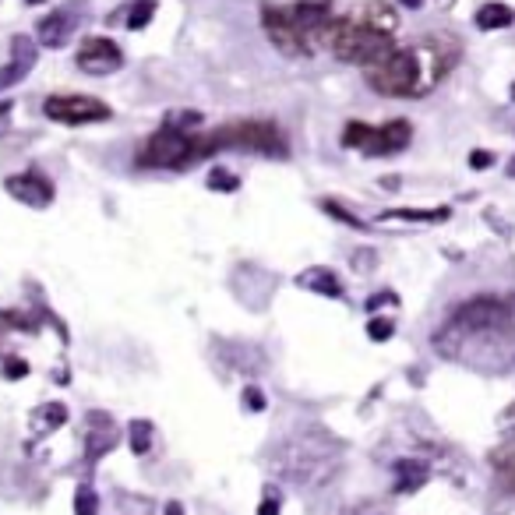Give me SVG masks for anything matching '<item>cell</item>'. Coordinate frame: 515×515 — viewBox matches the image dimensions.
<instances>
[{"mask_svg":"<svg viewBox=\"0 0 515 515\" xmlns=\"http://www.w3.org/2000/svg\"><path fill=\"white\" fill-rule=\"evenodd\" d=\"M396 491L399 494H413V491H420V487L427 484V463H420V459H413V456H406V459H396Z\"/></svg>","mask_w":515,"mask_h":515,"instance_id":"obj_16","label":"cell"},{"mask_svg":"<svg viewBox=\"0 0 515 515\" xmlns=\"http://www.w3.org/2000/svg\"><path fill=\"white\" fill-rule=\"evenodd\" d=\"M381 219H385V223H392V219H410V223H441V219H448V209H385L381 212Z\"/></svg>","mask_w":515,"mask_h":515,"instance_id":"obj_19","label":"cell"},{"mask_svg":"<svg viewBox=\"0 0 515 515\" xmlns=\"http://www.w3.org/2000/svg\"><path fill=\"white\" fill-rule=\"evenodd\" d=\"M392 332H396V321H392V318H371V321H367V336H371L374 343L392 339Z\"/></svg>","mask_w":515,"mask_h":515,"instance_id":"obj_26","label":"cell"},{"mask_svg":"<svg viewBox=\"0 0 515 515\" xmlns=\"http://www.w3.org/2000/svg\"><path fill=\"white\" fill-rule=\"evenodd\" d=\"M258 515H279V498H276V494H269V498L258 505Z\"/></svg>","mask_w":515,"mask_h":515,"instance_id":"obj_34","label":"cell"},{"mask_svg":"<svg viewBox=\"0 0 515 515\" xmlns=\"http://www.w3.org/2000/svg\"><path fill=\"white\" fill-rule=\"evenodd\" d=\"M297 286L300 290H311V293H321V297H332V300H339L343 297V283L336 279V272H329V269H307V272H300L297 276Z\"/></svg>","mask_w":515,"mask_h":515,"instance_id":"obj_15","label":"cell"},{"mask_svg":"<svg viewBox=\"0 0 515 515\" xmlns=\"http://www.w3.org/2000/svg\"><path fill=\"white\" fill-rule=\"evenodd\" d=\"M339 470H343V445L325 427H304L290 434L272 456V473L300 491L332 484Z\"/></svg>","mask_w":515,"mask_h":515,"instance_id":"obj_4","label":"cell"},{"mask_svg":"<svg viewBox=\"0 0 515 515\" xmlns=\"http://www.w3.org/2000/svg\"><path fill=\"white\" fill-rule=\"evenodd\" d=\"M205 184H209L212 191H223V195H230V191H237V187H240V177H237V173H230V170H212Z\"/></svg>","mask_w":515,"mask_h":515,"instance_id":"obj_25","label":"cell"},{"mask_svg":"<svg viewBox=\"0 0 515 515\" xmlns=\"http://www.w3.org/2000/svg\"><path fill=\"white\" fill-rule=\"evenodd\" d=\"M343 515H389V508L381 501H353V505L343 508Z\"/></svg>","mask_w":515,"mask_h":515,"instance_id":"obj_27","label":"cell"},{"mask_svg":"<svg viewBox=\"0 0 515 515\" xmlns=\"http://www.w3.org/2000/svg\"><path fill=\"white\" fill-rule=\"evenodd\" d=\"M75 515H99V494H96V487H92V484H78Z\"/></svg>","mask_w":515,"mask_h":515,"instance_id":"obj_24","label":"cell"},{"mask_svg":"<svg viewBox=\"0 0 515 515\" xmlns=\"http://www.w3.org/2000/svg\"><path fill=\"white\" fill-rule=\"evenodd\" d=\"M166 515H184V508H180V505H166Z\"/></svg>","mask_w":515,"mask_h":515,"instance_id":"obj_36","label":"cell"},{"mask_svg":"<svg viewBox=\"0 0 515 515\" xmlns=\"http://www.w3.org/2000/svg\"><path fill=\"white\" fill-rule=\"evenodd\" d=\"M64 420H68V406H64V403H46V406H39V410L32 413V424H36L39 434L57 431Z\"/></svg>","mask_w":515,"mask_h":515,"instance_id":"obj_18","label":"cell"},{"mask_svg":"<svg viewBox=\"0 0 515 515\" xmlns=\"http://www.w3.org/2000/svg\"><path fill=\"white\" fill-rule=\"evenodd\" d=\"M441 360L477 374H508L515 367V293L473 297L434 332Z\"/></svg>","mask_w":515,"mask_h":515,"instance_id":"obj_1","label":"cell"},{"mask_svg":"<svg viewBox=\"0 0 515 515\" xmlns=\"http://www.w3.org/2000/svg\"><path fill=\"white\" fill-rule=\"evenodd\" d=\"M512 99H515V82H512Z\"/></svg>","mask_w":515,"mask_h":515,"instance_id":"obj_38","label":"cell"},{"mask_svg":"<svg viewBox=\"0 0 515 515\" xmlns=\"http://www.w3.org/2000/svg\"><path fill=\"white\" fill-rule=\"evenodd\" d=\"M209 145L216 152H258V156H272V159H286L290 156V142L279 131L276 120H233L223 124L216 131H209Z\"/></svg>","mask_w":515,"mask_h":515,"instance_id":"obj_7","label":"cell"},{"mask_svg":"<svg viewBox=\"0 0 515 515\" xmlns=\"http://www.w3.org/2000/svg\"><path fill=\"white\" fill-rule=\"evenodd\" d=\"M244 410L262 413V410H265V392H262V389H254V385H247V389H244Z\"/></svg>","mask_w":515,"mask_h":515,"instance_id":"obj_29","label":"cell"},{"mask_svg":"<svg viewBox=\"0 0 515 515\" xmlns=\"http://www.w3.org/2000/svg\"><path fill=\"white\" fill-rule=\"evenodd\" d=\"M75 64H78V71H85V75L103 78V75H113V71L124 68V50L106 36H85L75 53Z\"/></svg>","mask_w":515,"mask_h":515,"instance_id":"obj_10","label":"cell"},{"mask_svg":"<svg viewBox=\"0 0 515 515\" xmlns=\"http://www.w3.org/2000/svg\"><path fill=\"white\" fill-rule=\"evenodd\" d=\"M4 191H8L15 202L29 205V209H46V205H53V198H57L53 180L46 177V173H39V170L11 173V177L4 180Z\"/></svg>","mask_w":515,"mask_h":515,"instance_id":"obj_11","label":"cell"},{"mask_svg":"<svg viewBox=\"0 0 515 515\" xmlns=\"http://www.w3.org/2000/svg\"><path fill=\"white\" fill-rule=\"evenodd\" d=\"M202 113L198 110H170L163 120V127H173V131H198L202 127Z\"/></svg>","mask_w":515,"mask_h":515,"instance_id":"obj_22","label":"cell"},{"mask_svg":"<svg viewBox=\"0 0 515 515\" xmlns=\"http://www.w3.org/2000/svg\"><path fill=\"white\" fill-rule=\"evenodd\" d=\"M515 22L512 8L508 4H501V0H491V4H484V8L473 15V25L484 32H494V29H508V25Z\"/></svg>","mask_w":515,"mask_h":515,"instance_id":"obj_17","label":"cell"},{"mask_svg":"<svg viewBox=\"0 0 515 515\" xmlns=\"http://www.w3.org/2000/svg\"><path fill=\"white\" fill-rule=\"evenodd\" d=\"M216 156L209 145V135L198 131H173V127H159L138 145L135 166L138 170H187V166L202 163V159Z\"/></svg>","mask_w":515,"mask_h":515,"instance_id":"obj_6","label":"cell"},{"mask_svg":"<svg viewBox=\"0 0 515 515\" xmlns=\"http://www.w3.org/2000/svg\"><path fill=\"white\" fill-rule=\"evenodd\" d=\"M152 448V424L149 420H131V452L145 456Z\"/></svg>","mask_w":515,"mask_h":515,"instance_id":"obj_23","label":"cell"},{"mask_svg":"<svg viewBox=\"0 0 515 515\" xmlns=\"http://www.w3.org/2000/svg\"><path fill=\"white\" fill-rule=\"evenodd\" d=\"M399 11L385 0H367L346 18H332L329 25V53L343 64L371 68L381 57H389L399 46Z\"/></svg>","mask_w":515,"mask_h":515,"instance_id":"obj_3","label":"cell"},{"mask_svg":"<svg viewBox=\"0 0 515 515\" xmlns=\"http://www.w3.org/2000/svg\"><path fill=\"white\" fill-rule=\"evenodd\" d=\"M321 209L329 212V216H336V219H343V223H350V226H360V219L357 216H350L346 209H339L336 202H321Z\"/></svg>","mask_w":515,"mask_h":515,"instance_id":"obj_31","label":"cell"},{"mask_svg":"<svg viewBox=\"0 0 515 515\" xmlns=\"http://www.w3.org/2000/svg\"><path fill=\"white\" fill-rule=\"evenodd\" d=\"M262 25L269 43L293 60H307L325 46L332 25L329 4L297 0V4H262Z\"/></svg>","mask_w":515,"mask_h":515,"instance_id":"obj_5","label":"cell"},{"mask_svg":"<svg viewBox=\"0 0 515 515\" xmlns=\"http://www.w3.org/2000/svg\"><path fill=\"white\" fill-rule=\"evenodd\" d=\"M459 43L456 39L431 32L406 46H396L389 57H381L378 64L364 68V78L378 96L385 99H424L448 78V71L456 68Z\"/></svg>","mask_w":515,"mask_h":515,"instance_id":"obj_2","label":"cell"},{"mask_svg":"<svg viewBox=\"0 0 515 515\" xmlns=\"http://www.w3.org/2000/svg\"><path fill=\"white\" fill-rule=\"evenodd\" d=\"M498 431L505 434V438H515V403L498 413Z\"/></svg>","mask_w":515,"mask_h":515,"instance_id":"obj_30","label":"cell"},{"mask_svg":"<svg viewBox=\"0 0 515 515\" xmlns=\"http://www.w3.org/2000/svg\"><path fill=\"white\" fill-rule=\"evenodd\" d=\"M0 371H4V378L8 381H18V378L29 374V364H25L22 357H4V367H0Z\"/></svg>","mask_w":515,"mask_h":515,"instance_id":"obj_28","label":"cell"},{"mask_svg":"<svg viewBox=\"0 0 515 515\" xmlns=\"http://www.w3.org/2000/svg\"><path fill=\"white\" fill-rule=\"evenodd\" d=\"M505 173H508V177H512V180H515V156H512V159H508V166H505Z\"/></svg>","mask_w":515,"mask_h":515,"instance_id":"obj_37","label":"cell"},{"mask_svg":"<svg viewBox=\"0 0 515 515\" xmlns=\"http://www.w3.org/2000/svg\"><path fill=\"white\" fill-rule=\"evenodd\" d=\"M156 18V0H135L131 8H127V18H124V25L131 32H138V29H145V25Z\"/></svg>","mask_w":515,"mask_h":515,"instance_id":"obj_21","label":"cell"},{"mask_svg":"<svg viewBox=\"0 0 515 515\" xmlns=\"http://www.w3.org/2000/svg\"><path fill=\"white\" fill-rule=\"evenodd\" d=\"M491 463H494V473H498L501 484H505L508 491H515V441L505 448H498Z\"/></svg>","mask_w":515,"mask_h":515,"instance_id":"obj_20","label":"cell"},{"mask_svg":"<svg viewBox=\"0 0 515 515\" xmlns=\"http://www.w3.org/2000/svg\"><path fill=\"white\" fill-rule=\"evenodd\" d=\"M46 120L64 127H82V124H103L113 117V110L96 96H78V92H57L43 103Z\"/></svg>","mask_w":515,"mask_h":515,"instance_id":"obj_9","label":"cell"},{"mask_svg":"<svg viewBox=\"0 0 515 515\" xmlns=\"http://www.w3.org/2000/svg\"><path fill=\"white\" fill-rule=\"evenodd\" d=\"M78 18H82L78 15V8H60V11H53V15H46L36 29L39 46H46V50H60V46L71 39V32L78 29Z\"/></svg>","mask_w":515,"mask_h":515,"instance_id":"obj_13","label":"cell"},{"mask_svg":"<svg viewBox=\"0 0 515 515\" xmlns=\"http://www.w3.org/2000/svg\"><path fill=\"white\" fill-rule=\"evenodd\" d=\"M420 4H424V0H399V8H413V11H417Z\"/></svg>","mask_w":515,"mask_h":515,"instance_id":"obj_35","label":"cell"},{"mask_svg":"<svg viewBox=\"0 0 515 515\" xmlns=\"http://www.w3.org/2000/svg\"><path fill=\"white\" fill-rule=\"evenodd\" d=\"M11 110H15V103H11V99H4V103H0V135L8 131V124H11Z\"/></svg>","mask_w":515,"mask_h":515,"instance_id":"obj_33","label":"cell"},{"mask_svg":"<svg viewBox=\"0 0 515 515\" xmlns=\"http://www.w3.org/2000/svg\"><path fill=\"white\" fill-rule=\"evenodd\" d=\"M89 456L99 459L106 456L113 445H117V427H113V420L106 417V413H89Z\"/></svg>","mask_w":515,"mask_h":515,"instance_id":"obj_14","label":"cell"},{"mask_svg":"<svg viewBox=\"0 0 515 515\" xmlns=\"http://www.w3.org/2000/svg\"><path fill=\"white\" fill-rule=\"evenodd\" d=\"M36 64H39V39L22 36V32L11 36V60L0 68V92H8L15 89L18 82H25Z\"/></svg>","mask_w":515,"mask_h":515,"instance_id":"obj_12","label":"cell"},{"mask_svg":"<svg viewBox=\"0 0 515 515\" xmlns=\"http://www.w3.org/2000/svg\"><path fill=\"white\" fill-rule=\"evenodd\" d=\"M410 142H413V127H410V120H403V117L385 120L381 127H371V124H364V120H350L343 131L346 149H357V152H364V156H378V159L396 156V152H403Z\"/></svg>","mask_w":515,"mask_h":515,"instance_id":"obj_8","label":"cell"},{"mask_svg":"<svg viewBox=\"0 0 515 515\" xmlns=\"http://www.w3.org/2000/svg\"><path fill=\"white\" fill-rule=\"evenodd\" d=\"M491 163H494L491 152H470V166H473V170H487Z\"/></svg>","mask_w":515,"mask_h":515,"instance_id":"obj_32","label":"cell"}]
</instances>
